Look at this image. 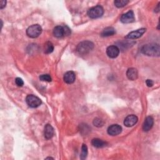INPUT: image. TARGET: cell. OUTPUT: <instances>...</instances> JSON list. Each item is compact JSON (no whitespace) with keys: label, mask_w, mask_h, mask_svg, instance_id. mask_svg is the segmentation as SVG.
Wrapping results in <instances>:
<instances>
[{"label":"cell","mask_w":160,"mask_h":160,"mask_svg":"<svg viewBox=\"0 0 160 160\" xmlns=\"http://www.w3.org/2000/svg\"><path fill=\"white\" fill-rule=\"evenodd\" d=\"M39 80L42 81H47V82H51L52 79L49 75H42L39 76Z\"/></svg>","instance_id":"obj_22"},{"label":"cell","mask_w":160,"mask_h":160,"mask_svg":"<svg viewBox=\"0 0 160 160\" xmlns=\"http://www.w3.org/2000/svg\"><path fill=\"white\" fill-rule=\"evenodd\" d=\"M126 76L131 81L136 80L138 78V73L136 68H129L126 72Z\"/></svg>","instance_id":"obj_14"},{"label":"cell","mask_w":160,"mask_h":160,"mask_svg":"<svg viewBox=\"0 0 160 160\" xmlns=\"http://www.w3.org/2000/svg\"><path fill=\"white\" fill-rule=\"evenodd\" d=\"M26 101L30 107L33 108L38 107L41 104V100L38 97L33 94L28 95L26 98Z\"/></svg>","instance_id":"obj_5"},{"label":"cell","mask_w":160,"mask_h":160,"mask_svg":"<svg viewBox=\"0 0 160 160\" xmlns=\"http://www.w3.org/2000/svg\"><path fill=\"white\" fill-rule=\"evenodd\" d=\"M138 117L134 115L128 116L124 120V125L126 127H131L136 124L138 122Z\"/></svg>","instance_id":"obj_9"},{"label":"cell","mask_w":160,"mask_h":160,"mask_svg":"<svg viewBox=\"0 0 160 160\" xmlns=\"http://www.w3.org/2000/svg\"><path fill=\"white\" fill-rule=\"evenodd\" d=\"M122 131V128L119 125H113L108 128V133L112 136L120 135Z\"/></svg>","instance_id":"obj_10"},{"label":"cell","mask_w":160,"mask_h":160,"mask_svg":"<svg viewBox=\"0 0 160 160\" xmlns=\"http://www.w3.org/2000/svg\"><path fill=\"white\" fill-rule=\"evenodd\" d=\"M6 5H7V1H2L1 5H0V8L2 10L3 9L6 7Z\"/></svg>","instance_id":"obj_25"},{"label":"cell","mask_w":160,"mask_h":160,"mask_svg":"<svg viewBox=\"0 0 160 160\" xmlns=\"http://www.w3.org/2000/svg\"><path fill=\"white\" fill-rule=\"evenodd\" d=\"M153 124H154L153 118L151 117H146L143 125V130L146 132L149 131L152 128Z\"/></svg>","instance_id":"obj_12"},{"label":"cell","mask_w":160,"mask_h":160,"mask_svg":"<svg viewBox=\"0 0 160 160\" xmlns=\"http://www.w3.org/2000/svg\"><path fill=\"white\" fill-rule=\"evenodd\" d=\"M94 48V44L89 41H85L79 43L76 47V51L80 55H85L89 53Z\"/></svg>","instance_id":"obj_2"},{"label":"cell","mask_w":160,"mask_h":160,"mask_svg":"<svg viewBox=\"0 0 160 160\" xmlns=\"http://www.w3.org/2000/svg\"><path fill=\"white\" fill-rule=\"evenodd\" d=\"M146 29L141 28L136 31H131L126 36V38L130 39H135L139 38L141 36H142V35L146 32Z\"/></svg>","instance_id":"obj_8"},{"label":"cell","mask_w":160,"mask_h":160,"mask_svg":"<svg viewBox=\"0 0 160 160\" xmlns=\"http://www.w3.org/2000/svg\"><path fill=\"white\" fill-rule=\"evenodd\" d=\"M115 30L113 27H108L103 30L101 35L103 37H107L115 34Z\"/></svg>","instance_id":"obj_17"},{"label":"cell","mask_w":160,"mask_h":160,"mask_svg":"<svg viewBox=\"0 0 160 160\" xmlns=\"http://www.w3.org/2000/svg\"><path fill=\"white\" fill-rule=\"evenodd\" d=\"M120 51V50L117 46H110L106 49V54L111 58H115L119 55Z\"/></svg>","instance_id":"obj_6"},{"label":"cell","mask_w":160,"mask_h":160,"mask_svg":"<svg viewBox=\"0 0 160 160\" xmlns=\"http://www.w3.org/2000/svg\"><path fill=\"white\" fill-rule=\"evenodd\" d=\"M53 49H54V46H53V44L51 42H47L45 44L44 53H46V54H49V53H52L53 51Z\"/></svg>","instance_id":"obj_19"},{"label":"cell","mask_w":160,"mask_h":160,"mask_svg":"<svg viewBox=\"0 0 160 160\" xmlns=\"http://www.w3.org/2000/svg\"><path fill=\"white\" fill-rule=\"evenodd\" d=\"M53 34L57 38H62L65 36V28L63 26H56L53 30Z\"/></svg>","instance_id":"obj_15"},{"label":"cell","mask_w":160,"mask_h":160,"mask_svg":"<svg viewBox=\"0 0 160 160\" xmlns=\"http://www.w3.org/2000/svg\"><path fill=\"white\" fill-rule=\"evenodd\" d=\"M91 143H92V145L93 146H94L96 148H103V147H104V146L107 145V143L100 139H98V138L93 139L91 141Z\"/></svg>","instance_id":"obj_16"},{"label":"cell","mask_w":160,"mask_h":160,"mask_svg":"<svg viewBox=\"0 0 160 160\" xmlns=\"http://www.w3.org/2000/svg\"><path fill=\"white\" fill-rule=\"evenodd\" d=\"M141 52L144 55L151 57H159L160 47L158 44L151 43L144 45L141 48Z\"/></svg>","instance_id":"obj_1"},{"label":"cell","mask_w":160,"mask_h":160,"mask_svg":"<svg viewBox=\"0 0 160 160\" xmlns=\"http://www.w3.org/2000/svg\"><path fill=\"white\" fill-rule=\"evenodd\" d=\"M42 32V28L39 25H33L30 26L26 30V34L31 38L38 37Z\"/></svg>","instance_id":"obj_3"},{"label":"cell","mask_w":160,"mask_h":160,"mask_svg":"<svg viewBox=\"0 0 160 160\" xmlns=\"http://www.w3.org/2000/svg\"><path fill=\"white\" fill-rule=\"evenodd\" d=\"M54 134H55V131L53 126L49 124L46 125L44 127V138L46 139H49L53 138V136H54Z\"/></svg>","instance_id":"obj_11"},{"label":"cell","mask_w":160,"mask_h":160,"mask_svg":"<svg viewBox=\"0 0 160 160\" xmlns=\"http://www.w3.org/2000/svg\"><path fill=\"white\" fill-rule=\"evenodd\" d=\"M104 13V10L102 7L98 5L90 8L88 11V15L90 18L96 19L100 18Z\"/></svg>","instance_id":"obj_4"},{"label":"cell","mask_w":160,"mask_h":160,"mask_svg":"<svg viewBox=\"0 0 160 160\" xmlns=\"http://www.w3.org/2000/svg\"><path fill=\"white\" fill-rule=\"evenodd\" d=\"M53 159V158H51V157H48V158H46V159Z\"/></svg>","instance_id":"obj_27"},{"label":"cell","mask_w":160,"mask_h":160,"mask_svg":"<svg viewBox=\"0 0 160 160\" xmlns=\"http://www.w3.org/2000/svg\"><path fill=\"white\" fill-rule=\"evenodd\" d=\"M104 121L99 118H96L93 120V125L96 127H101L104 125Z\"/></svg>","instance_id":"obj_21"},{"label":"cell","mask_w":160,"mask_h":160,"mask_svg":"<svg viewBox=\"0 0 160 160\" xmlns=\"http://www.w3.org/2000/svg\"><path fill=\"white\" fill-rule=\"evenodd\" d=\"M159 4H160V3H159V4L158 5L157 8L155 9V11H156V12H159Z\"/></svg>","instance_id":"obj_26"},{"label":"cell","mask_w":160,"mask_h":160,"mask_svg":"<svg viewBox=\"0 0 160 160\" xmlns=\"http://www.w3.org/2000/svg\"><path fill=\"white\" fill-rule=\"evenodd\" d=\"M121 21L123 23H131L135 21V18L133 11H129L128 12L123 14L120 19Z\"/></svg>","instance_id":"obj_7"},{"label":"cell","mask_w":160,"mask_h":160,"mask_svg":"<svg viewBox=\"0 0 160 160\" xmlns=\"http://www.w3.org/2000/svg\"><path fill=\"white\" fill-rule=\"evenodd\" d=\"M15 83L16 84V85L18 86H20V87H21L23 86L24 85V81H23V80L20 78H16V80H15Z\"/></svg>","instance_id":"obj_23"},{"label":"cell","mask_w":160,"mask_h":160,"mask_svg":"<svg viewBox=\"0 0 160 160\" xmlns=\"http://www.w3.org/2000/svg\"><path fill=\"white\" fill-rule=\"evenodd\" d=\"M146 84L148 87H152L154 85V82L151 80H147L146 81Z\"/></svg>","instance_id":"obj_24"},{"label":"cell","mask_w":160,"mask_h":160,"mask_svg":"<svg viewBox=\"0 0 160 160\" xmlns=\"http://www.w3.org/2000/svg\"><path fill=\"white\" fill-rule=\"evenodd\" d=\"M88 155V147L85 144H83L81 148V153L80 155V158L81 159H85Z\"/></svg>","instance_id":"obj_20"},{"label":"cell","mask_w":160,"mask_h":160,"mask_svg":"<svg viewBox=\"0 0 160 160\" xmlns=\"http://www.w3.org/2000/svg\"><path fill=\"white\" fill-rule=\"evenodd\" d=\"M64 81L67 84H72L76 80V75L73 71H68L64 75Z\"/></svg>","instance_id":"obj_13"},{"label":"cell","mask_w":160,"mask_h":160,"mask_svg":"<svg viewBox=\"0 0 160 160\" xmlns=\"http://www.w3.org/2000/svg\"><path fill=\"white\" fill-rule=\"evenodd\" d=\"M128 3L129 1H128V0H116L114 2L115 7L119 8L125 7Z\"/></svg>","instance_id":"obj_18"}]
</instances>
